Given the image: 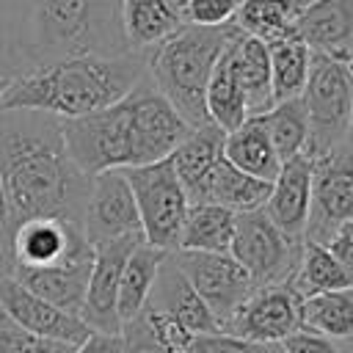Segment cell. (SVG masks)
<instances>
[{
  "instance_id": "1",
  "label": "cell",
  "mask_w": 353,
  "mask_h": 353,
  "mask_svg": "<svg viewBox=\"0 0 353 353\" xmlns=\"http://www.w3.org/2000/svg\"><path fill=\"white\" fill-rule=\"evenodd\" d=\"M0 179L14 226L28 218L83 226L91 176L72 163L58 116L0 110Z\"/></svg>"
},
{
  "instance_id": "2",
  "label": "cell",
  "mask_w": 353,
  "mask_h": 353,
  "mask_svg": "<svg viewBox=\"0 0 353 353\" xmlns=\"http://www.w3.org/2000/svg\"><path fill=\"white\" fill-rule=\"evenodd\" d=\"M190 130L146 74L119 102L77 119H61L66 152L88 176L165 160Z\"/></svg>"
},
{
  "instance_id": "3",
  "label": "cell",
  "mask_w": 353,
  "mask_h": 353,
  "mask_svg": "<svg viewBox=\"0 0 353 353\" xmlns=\"http://www.w3.org/2000/svg\"><path fill=\"white\" fill-rule=\"evenodd\" d=\"M146 74L143 52L77 55L36 66L14 77L3 110H41L58 119H77L119 102Z\"/></svg>"
},
{
  "instance_id": "4",
  "label": "cell",
  "mask_w": 353,
  "mask_h": 353,
  "mask_svg": "<svg viewBox=\"0 0 353 353\" xmlns=\"http://www.w3.org/2000/svg\"><path fill=\"white\" fill-rule=\"evenodd\" d=\"M33 69L77 55L130 52L121 0H28Z\"/></svg>"
},
{
  "instance_id": "5",
  "label": "cell",
  "mask_w": 353,
  "mask_h": 353,
  "mask_svg": "<svg viewBox=\"0 0 353 353\" xmlns=\"http://www.w3.org/2000/svg\"><path fill=\"white\" fill-rule=\"evenodd\" d=\"M234 30L237 28L232 22L221 28L182 25L174 36L143 52L146 77L190 127L210 124L204 91L215 69V61Z\"/></svg>"
},
{
  "instance_id": "6",
  "label": "cell",
  "mask_w": 353,
  "mask_h": 353,
  "mask_svg": "<svg viewBox=\"0 0 353 353\" xmlns=\"http://www.w3.org/2000/svg\"><path fill=\"white\" fill-rule=\"evenodd\" d=\"M301 102L309 121V157L347 143L353 121V74L345 61L312 52L309 80L303 85Z\"/></svg>"
},
{
  "instance_id": "7",
  "label": "cell",
  "mask_w": 353,
  "mask_h": 353,
  "mask_svg": "<svg viewBox=\"0 0 353 353\" xmlns=\"http://www.w3.org/2000/svg\"><path fill=\"white\" fill-rule=\"evenodd\" d=\"M121 171L138 204L143 240L165 254L176 251L190 201L171 168V160L165 157L149 165H135V168H121Z\"/></svg>"
},
{
  "instance_id": "8",
  "label": "cell",
  "mask_w": 353,
  "mask_h": 353,
  "mask_svg": "<svg viewBox=\"0 0 353 353\" xmlns=\"http://www.w3.org/2000/svg\"><path fill=\"white\" fill-rule=\"evenodd\" d=\"M303 251V237L284 234L265 210L240 212L234 221V237L229 254L248 270L256 287L292 281Z\"/></svg>"
},
{
  "instance_id": "9",
  "label": "cell",
  "mask_w": 353,
  "mask_h": 353,
  "mask_svg": "<svg viewBox=\"0 0 353 353\" xmlns=\"http://www.w3.org/2000/svg\"><path fill=\"white\" fill-rule=\"evenodd\" d=\"M353 221V149L334 146L312 157V196L303 240L325 245L334 232Z\"/></svg>"
},
{
  "instance_id": "10",
  "label": "cell",
  "mask_w": 353,
  "mask_h": 353,
  "mask_svg": "<svg viewBox=\"0 0 353 353\" xmlns=\"http://www.w3.org/2000/svg\"><path fill=\"white\" fill-rule=\"evenodd\" d=\"M174 262L207 303L212 317L218 320L221 331L232 320V314L245 303V298L256 290L248 270L232 254H212V251H171Z\"/></svg>"
},
{
  "instance_id": "11",
  "label": "cell",
  "mask_w": 353,
  "mask_h": 353,
  "mask_svg": "<svg viewBox=\"0 0 353 353\" xmlns=\"http://www.w3.org/2000/svg\"><path fill=\"white\" fill-rule=\"evenodd\" d=\"M298 328H301V295L292 287V281L256 287L245 298V303L232 314V320L223 325L226 334L262 345H279Z\"/></svg>"
},
{
  "instance_id": "12",
  "label": "cell",
  "mask_w": 353,
  "mask_h": 353,
  "mask_svg": "<svg viewBox=\"0 0 353 353\" xmlns=\"http://www.w3.org/2000/svg\"><path fill=\"white\" fill-rule=\"evenodd\" d=\"M83 232L91 248L105 240L141 234L138 204L121 168L99 171L91 176L85 212H83Z\"/></svg>"
},
{
  "instance_id": "13",
  "label": "cell",
  "mask_w": 353,
  "mask_h": 353,
  "mask_svg": "<svg viewBox=\"0 0 353 353\" xmlns=\"http://www.w3.org/2000/svg\"><path fill=\"white\" fill-rule=\"evenodd\" d=\"M143 240V234H130L119 240H105L94 245L91 276L85 287V301L80 309V320L99 334H121V320L116 312L119 281L130 251Z\"/></svg>"
},
{
  "instance_id": "14",
  "label": "cell",
  "mask_w": 353,
  "mask_h": 353,
  "mask_svg": "<svg viewBox=\"0 0 353 353\" xmlns=\"http://www.w3.org/2000/svg\"><path fill=\"white\" fill-rule=\"evenodd\" d=\"M8 251L17 268H50L94 254L83 226L61 218H28L17 223Z\"/></svg>"
},
{
  "instance_id": "15",
  "label": "cell",
  "mask_w": 353,
  "mask_h": 353,
  "mask_svg": "<svg viewBox=\"0 0 353 353\" xmlns=\"http://www.w3.org/2000/svg\"><path fill=\"white\" fill-rule=\"evenodd\" d=\"M0 309L19 328H25L36 336H44V339L63 342V345H80L91 334V328L77 314H69V312L52 306L50 301L39 298L28 287H22L14 276L0 279Z\"/></svg>"
},
{
  "instance_id": "16",
  "label": "cell",
  "mask_w": 353,
  "mask_h": 353,
  "mask_svg": "<svg viewBox=\"0 0 353 353\" xmlns=\"http://www.w3.org/2000/svg\"><path fill=\"white\" fill-rule=\"evenodd\" d=\"M295 36L320 55L350 58L353 55V0H306L298 19Z\"/></svg>"
},
{
  "instance_id": "17",
  "label": "cell",
  "mask_w": 353,
  "mask_h": 353,
  "mask_svg": "<svg viewBox=\"0 0 353 353\" xmlns=\"http://www.w3.org/2000/svg\"><path fill=\"white\" fill-rule=\"evenodd\" d=\"M312 196V157L295 154L281 163L276 179L270 182V196L265 201V215L290 237H303L309 221Z\"/></svg>"
},
{
  "instance_id": "18",
  "label": "cell",
  "mask_w": 353,
  "mask_h": 353,
  "mask_svg": "<svg viewBox=\"0 0 353 353\" xmlns=\"http://www.w3.org/2000/svg\"><path fill=\"white\" fill-rule=\"evenodd\" d=\"M146 306L171 314L190 334H215V331H221L218 320L212 317L207 303L199 298V292L190 287V281L185 279V273L179 270V265L174 262L171 254H165V259L157 270V279H154V287L149 292Z\"/></svg>"
},
{
  "instance_id": "19",
  "label": "cell",
  "mask_w": 353,
  "mask_h": 353,
  "mask_svg": "<svg viewBox=\"0 0 353 353\" xmlns=\"http://www.w3.org/2000/svg\"><path fill=\"white\" fill-rule=\"evenodd\" d=\"M91 262H94V254L80 256V259H69L61 265H50V268H17L14 265L11 276L22 287L36 292L39 298H44L52 306L80 317L88 276H91Z\"/></svg>"
},
{
  "instance_id": "20",
  "label": "cell",
  "mask_w": 353,
  "mask_h": 353,
  "mask_svg": "<svg viewBox=\"0 0 353 353\" xmlns=\"http://www.w3.org/2000/svg\"><path fill=\"white\" fill-rule=\"evenodd\" d=\"M229 69L245 97L248 116H262L273 108V88H270V58L268 44L234 30L223 47Z\"/></svg>"
},
{
  "instance_id": "21",
  "label": "cell",
  "mask_w": 353,
  "mask_h": 353,
  "mask_svg": "<svg viewBox=\"0 0 353 353\" xmlns=\"http://www.w3.org/2000/svg\"><path fill=\"white\" fill-rule=\"evenodd\" d=\"M223 130H218L215 124H204V127H193L182 143L168 154L171 168L188 196L190 204H199L204 196V185L215 168V163L223 157Z\"/></svg>"
},
{
  "instance_id": "22",
  "label": "cell",
  "mask_w": 353,
  "mask_h": 353,
  "mask_svg": "<svg viewBox=\"0 0 353 353\" xmlns=\"http://www.w3.org/2000/svg\"><path fill=\"white\" fill-rule=\"evenodd\" d=\"M182 25V0H121V30L132 52L152 50Z\"/></svg>"
},
{
  "instance_id": "23",
  "label": "cell",
  "mask_w": 353,
  "mask_h": 353,
  "mask_svg": "<svg viewBox=\"0 0 353 353\" xmlns=\"http://www.w3.org/2000/svg\"><path fill=\"white\" fill-rule=\"evenodd\" d=\"M223 157L243 174H251L265 182H273L281 168V160L273 149L262 116H248L240 127L223 135Z\"/></svg>"
},
{
  "instance_id": "24",
  "label": "cell",
  "mask_w": 353,
  "mask_h": 353,
  "mask_svg": "<svg viewBox=\"0 0 353 353\" xmlns=\"http://www.w3.org/2000/svg\"><path fill=\"white\" fill-rule=\"evenodd\" d=\"M268 196H270V182L243 174L226 157H221L204 185V196L199 204H221L240 215V212L262 210Z\"/></svg>"
},
{
  "instance_id": "25",
  "label": "cell",
  "mask_w": 353,
  "mask_h": 353,
  "mask_svg": "<svg viewBox=\"0 0 353 353\" xmlns=\"http://www.w3.org/2000/svg\"><path fill=\"white\" fill-rule=\"evenodd\" d=\"M165 259V251L149 245L146 240H141L127 262H124V270H121V281H119V301H116V312H119V320L121 325L135 320L146 301H149V292L154 287V279H157V270Z\"/></svg>"
},
{
  "instance_id": "26",
  "label": "cell",
  "mask_w": 353,
  "mask_h": 353,
  "mask_svg": "<svg viewBox=\"0 0 353 353\" xmlns=\"http://www.w3.org/2000/svg\"><path fill=\"white\" fill-rule=\"evenodd\" d=\"M234 221H237V212L221 204H190L176 251L229 254L232 237H234Z\"/></svg>"
},
{
  "instance_id": "27",
  "label": "cell",
  "mask_w": 353,
  "mask_h": 353,
  "mask_svg": "<svg viewBox=\"0 0 353 353\" xmlns=\"http://www.w3.org/2000/svg\"><path fill=\"white\" fill-rule=\"evenodd\" d=\"M306 0H240L232 25L259 41L295 36V19Z\"/></svg>"
},
{
  "instance_id": "28",
  "label": "cell",
  "mask_w": 353,
  "mask_h": 353,
  "mask_svg": "<svg viewBox=\"0 0 353 353\" xmlns=\"http://www.w3.org/2000/svg\"><path fill=\"white\" fill-rule=\"evenodd\" d=\"M301 328L336 342H353V287L301 298Z\"/></svg>"
},
{
  "instance_id": "29",
  "label": "cell",
  "mask_w": 353,
  "mask_h": 353,
  "mask_svg": "<svg viewBox=\"0 0 353 353\" xmlns=\"http://www.w3.org/2000/svg\"><path fill=\"white\" fill-rule=\"evenodd\" d=\"M33 69L28 0H0V77H19Z\"/></svg>"
},
{
  "instance_id": "30",
  "label": "cell",
  "mask_w": 353,
  "mask_h": 353,
  "mask_svg": "<svg viewBox=\"0 0 353 353\" xmlns=\"http://www.w3.org/2000/svg\"><path fill=\"white\" fill-rule=\"evenodd\" d=\"M268 58H270V88H273V105L284 99H295L303 94V85L309 80L312 66V50L298 39H276L268 41Z\"/></svg>"
},
{
  "instance_id": "31",
  "label": "cell",
  "mask_w": 353,
  "mask_h": 353,
  "mask_svg": "<svg viewBox=\"0 0 353 353\" xmlns=\"http://www.w3.org/2000/svg\"><path fill=\"white\" fill-rule=\"evenodd\" d=\"M204 108H207L210 124H215L223 132H232L234 127H240L248 119L245 97H243L223 52L218 55L215 69L210 74V83H207V91H204Z\"/></svg>"
},
{
  "instance_id": "32",
  "label": "cell",
  "mask_w": 353,
  "mask_h": 353,
  "mask_svg": "<svg viewBox=\"0 0 353 353\" xmlns=\"http://www.w3.org/2000/svg\"><path fill=\"white\" fill-rule=\"evenodd\" d=\"M262 119H265L268 135H270L273 149H276L281 163L295 157V154H306L309 121H306V110H303L301 97L276 102L268 113H262Z\"/></svg>"
},
{
  "instance_id": "33",
  "label": "cell",
  "mask_w": 353,
  "mask_h": 353,
  "mask_svg": "<svg viewBox=\"0 0 353 353\" xmlns=\"http://www.w3.org/2000/svg\"><path fill=\"white\" fill-rule=\"evenodd\" d=\"M292 287L298 290L301 298H306V295L350 287V281H347L342 265L336 262V256L325 245L303 240V251H301L298 270L292 276Z\"/></svg>"
},
{
  "instance_id": "34",
  "label": "cell",
  "mask_w": 353,
  "mask_h": 353,
  "mask_svg": "<svg viewBox=\"0 0 353 353\" xmlns=\"http://www.w3.org/2000/svg\"><path fill=\"white\" fill-rule=\"evenodd\" d=\"M77 345H63L55 339L36 336L19 328L3 309H0V353H72Z\"/></svg>"
},
{
  "instance_id": "35",
  "label": "cell",
  "mask_w": 353,
  "mask_h": 353,
  "mask_svg": "<svg viewBox=\"0 0 353 353\" xmlns=\"http://www.w3.org/2000/svg\"><path fill=\"white\" fill-rule=\"evenodd\" d=\"M188 353H281V347L251 342L226 331H215V334H193Z\"/></svg>"
},
{
  "instance_id": "36",
  "label": "cell",
  "mask_w": 353,
  "mask_h": 353,
  "mask_svg": "<svg viewBox=\"0 0 353 353\" xmlns=\"http://www.w3.org/2000/svg\"><path fill=\"white\" fill-rule=\"evenodd\" d=\"M237 6L240 0H182V14L188 25L221 28L234 19Z\"/></svg>"
},
{
  "instance_id": "37",
  "label": "cell",
  "mask_w": 353,
  "mask_h": 353,
  "mask_svg": "<svg viewBox=\"0 0 353 353\" xmlns=\"http://www.w3.org/2000/svg\"><path fill=\"white\" fill-rule=\"evenodd\" d=\"M281 353H353V342H336L309 328L292 331L287 339L279 342Z\"/></svg>"
},
{
  "instance_id": "38",
  "label": "cell",
  "mask_w": 353,
  "mask_h": 353,
  "mask_svg": "<svg viewBox=\"0 0 353 353\" xmlns=\"http://www.w3.org/2000/svg\"><path fill=\"white\" fill-rule=\"evenodd\" d=\"M121 336H124V353H165V350L154 342V336L149 334V328L143 325L141 317L124 323V325H121Z\"/></svg>"
},
{
  "instance_id": "39",
  "label": "cell",
  "mask_w": 353,
  "mask_h": 353,
  "mask_svg": "<svg viewBox=\"0 0 353 353\" xmlns=\"http://www.w3.org/2000/svg\"><path fill=\"white\" fill-rule=\"evenodd\" d=\"M325 248L336 256V262L342 265V270H345V276H347V281L353 287V221L339 226L334 232V237L325 243Z\"/></svg>"
},
{
  "instance_id": "40",
  "label": "cell",
  "mask_w": 353,
  "mask_h": 353,
  "mask_svg": "<svg viewBox=\"0 0 353 353\" xmlns=\"http://www.w3.org/2000/svg\"><path fill=\"white\" fill-rule=\"evenodd\" d=\"M72 353H124V336L121 334H99V331H91Z\"/></svg>"
},
{
  "instance_id": "41",
  "label": "cell",
  "mask_w": 353,
  "mask_h": 353,
  "mask_svg": "<svg viewBox=\"0 0 353 353\" xmlns=\"http://www.w3.org/2000/svg\"><path fill=\"white\" fill-rule=\"evenodd\" d=\"M11 234H14V221H11V207H8L6 188H3V179H0V248L3 251H8Z\"/></svg>"
},
{
  "instance_id": "42",
  "label": "cell",
  "mask_w": 353,
  "mask_h": 353,
  "mask_svg": "<svg viewBox=\"0 0 353 353\" xmlns=\"http://www.w3.org/2000/svg\"><path fill=\"white\" fill-rule=\"evenodd\" d=\"M11 270H14V259H11V251H3V248H0V279L11 276Z\"/></svg>"
},
{
  "instance_id": "43",
  "label": "cell",
  "mask_w": 353,
  "mask_h": 353,
  "mask_svg": "<svg viewBox=\"0 0 353 353\" xmlns=\"http://www.w3.org/2000/svg\"><path fill=\"white\" fill-rule=\"evenodd\" d=\"M8 77H0V110H3V97H6V88H8Z\"/></svg>"
},
{
  "instance_id": "44",
  "label": "cell",
  "mask_w": 353,
  "mask_h": 353,
  "mask_svg": "<svg viewBox=\"0 0 353 353\" xmlns=\"http://www.w3.org/2000/svg\"><path fill=\"white\" fill-rule=\"evenodd\" d=\"M347 143H350V149H353V121H350V132H347Z\"/></svg>"
},
{
  "instance_id": "45",
  "label": "cell",
  "mask_w": 353,
  "mask_h": 353,
  "mask_svg": "<svg viewBox=\"0 0 353 353\" xmlns=\"http://www.w3.org/2000/svg\"><path fill=\"white\" fill-rule=\"evenodd\" d=\"M345 63H347V69H350V74H353V55H350V58H345Z\"/></svg>"
}]
</instances>
